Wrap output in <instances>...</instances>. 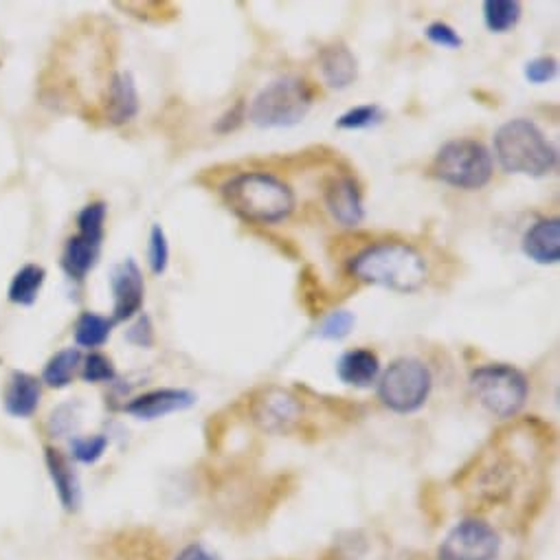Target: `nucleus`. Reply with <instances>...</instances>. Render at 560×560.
Returning <instances> with one entry per match:
<instances>
[{"label":"nucleus","mask_w":560,"mask_h":560,"mask_svg":"<svg viewBox=\"0 0 560 560\" xmlns=\"http://www.w3.org/2000/svg\"><path fill=\"white\" fill-rule=\"evenodd\" d=\"M354 326H357L354 313H350V311H335L319 326V339L341 341V339H346L354 330Z\"/></svg>","instance_id":"obj_26"},{"label":"nucleus","mask_w":560,"mask_h":560,"mask_svg":"<svg viewBox=\"0 0 560 560\" xmlns=\"http://www.w3.org/2000/svg\"><path fill=\"white\" fill-rule=\"evenodd\" d=\"M45 268L38 264H27L23 266L16 277L12 279V287H10V300L14 304L21 306H32L38 300V293L45 284Z\"/></svg>","instance_id":"obj_22"},{"label":"nucleus","mask_w":560,"mask_h":560,"mask_svg":"<svg viewBox=\"0 0 560 560\" xmlns=\"http://www.w3.org/2000/svg\"><path fill=\"white\" fill-rule=\"evenodd\" d=\"M319 71L328 89L343 91L359 78V60L343 40H332L319 49Z\"/></svg>","instance_id":"obj_15"},{"label":"nucleus","mask_w":560,"mask_h":560,"mask_svg":"<svg viewBox=\"0 0 560 560\" xmlns=\"http://www.w3.org/2000/svg\"><path fill=\"white\" fill-rule=\"evenodd\" d=\"M113 326H115V322L108 317H102L95 313H84L75 324V343L80 348H89V350L102 348L108 341Z\"/></svg>","instance_id":"obj_24"},{"label":"nucleus","mask_w":560,"mask_h":560,"mask_svg":"<svg viewBox=\"0 0 560 560\" xmlns=\"http://www.w3.org/2000/svg\"><path fill=\"white\" fill-rule=\"evenodd\" d=\"M139 113V93L130 73H115L104 100L102 117L108 126H124Z\"/></svg>","instance_id":"obj_16"},{"label":"nucleus","mask_w":560,"mask_h":560,"mask_svg":"<svg viewBox=\"0 0 560 560\" xmlns=\"http://www.w3.org/2000/svg\"><path fill=\"white\" fill-rule=\"evenodd\" d=\"M503 172L545 178L558 165V152L545 132L529 119L516 117L494 132V156Z\"/></svg>","instance_id":"obj_3"},{"label":"nucleus","mask_w":560,"mask_h":560,"mask_svg":"<svg viewBox=\"0 0 560 560\" xmlns=\"http://www.w3.org/2000/svg\"><path fill=\"white\" fill-rule=\"evenodd\" d=\"M424 36L429 38V43H433V45H438L442 49L457 51V49L464 47V38L448 23H442V21H435V23L427 25Z\"/></svg>","instance_id":"obj_29"},{"label":"nucleus","mask_w":560,"mask_h":560,"mask_svg":"<svg viewBox=\"0 0 560 560\" xmlns=\"http://www.w3.org/2000/svg\"><path fill=\"white\" fill-rule=\"evenodd\" d=\"M108 446V440L104 435H91V438H78L73 442V457L82 464H95Z\"/></svg>","instance_id":"obj_30"},{"label":"nucleus","mask_w":560,"mask_h":560,"mask_svg":"<svg viewBox=\"0 0 560 560\" xmlns=\"http://www.w3.org/2000/svg\"><path fill=\"white\" fill-rule=\"evenodd\" d=\"M174 560H220V558L213 551H209L205 545L194 542V545H187Z\"/></svg>","instance_id":"obj_34"},{"label":"nucleus","mask_w":560,"mask_h":560,"mask_svg":"<svg viewBox=\"0 0 560 560\" xmlns=\"http://www.w3.org/2000/svg\"><path fill=\"white\" fill-rule=\"evenodd\" d=\"M385 119V113L378 104H363V106H354L348 113H343L337 119V128L339 130H368L378 126Z\"/></svg>","instance_id":"obj_25"},{"label":"nucleus","mask_w":560,"mask_h":560,"mask_svg":"<svg viewBox=\"0 0 560 560\" xmlns=\"http://www.w3.org/2000/svg\"><path fill=\"white\" fill-rule=\"evenodd\" d=\"M523 255L532 259L534 264L549 266L558 264L560 259V220L558 218H545L534 222L521 242Z\"/></svg>","instance_id":"obj_17"},{"label":"nucleus","mask_w":560,"mask_h":560,"mask_svg":"<svg viewBox=\"0 0 560 560\" xmlns=\"http://www.w3.org/2000/svg\"><path fill=\"white\" fill-rule=\"evenodd\" d=\"M248 411L261 431L275 435L291 433L304 420V402L293 392L277 385L259 389L253 396Z\"/></svg>","instance_id":"obj_9"},{"label":"nucleus","mask_w":560,"mask_h":560,"mask_svg":"<svg viewBox=\"0 0 560 560\" xmlns=\"http://www.w3.org/2000/svg\"><path fill=\"white\" fill-rule=\"evenodd\" d=\"M523 16V5L518 0H486L483 23L492 34H510L516 30Z\"/></svg>","instance_id":"obj_21"},{"label":"nucleus","mask_w":560,"mask_h":560,"mask_svg":"<svg viewBox=\"0 0 560 560\" xmlns=\"http://www.w3.org/2000/svg\"><path fill=\"white\" fill-rule=\"evenodd\" d=\"M82 368V354L78 348H67L62 352H58L45 368L43 372V381L54 387V389H62L67 385H71V381L75 378V372Z\"/></svg>","instance_id":"obj_23"},{"label":"nucleus","mask_w":560,"mask_h":560,"mask_svg":"<svg viewBox=\"0 0 560 560\" xmlns=\"http://www.w3.org/2000/svg\"><path fill=\"white\" fill-rule=\"evenodd\" d=\"M521 483L518 462L503 455V451L483 453L477 459V470L470 472V490L483 503L505 501Z\"/></svg>","instance_id":"obj_11"},{"label":"nucleus","mask_w":560,"mask_h":560,"mask_svg":"<svg viewBox=\"0 0 560 560\" xmlns=\"http://www.w3.org/2000/svg\"><path fill=\"white\" fill-rule=\"evenodd\" d=\"M315 104V89L300 75H284L266 84L250 102L246 119L257 128H293Z\"/></svg>","instance_id":"obj_4"},{"label":"nucleus","mask_w":560,"mask_h":560,"mask_svg":"<svg viewBox=\"0 0 560 560\" xmlns=\"http://www.w3.org/2000/svg\"><path fill=\"white\" fill-rule=\"evenodd\" d=\"M148 261H150V270L154 275H163L167 270L170 264V244H167V235L163 231L161 224H154L150 231V248H148Z\"/></svg>","instance_id":"obj_27"},{"label":"nucleus","mask_w":560,"mask_h":560,"mask_svg":"<svg viewBox=\"0 0 560 560\" xmlns=\"http://www.w3.org/2000/svg\"><path fill=\"white\" fill-rule=\"evenodd\" d=\"M106 213L108 207L102 200L86 205L78 213V233L67 240L62 250V268L69 277L84 279L95 268L102 253Z\"/></svg>","instance_id":"obj_8"},{"label":"nucleus","mask_w":560,"mask_h":560,"mask_svg":"<svg viewBox=\"0 0 560 560\" xmlns=\"http://www.w3.org/2000/svg\"><path fill=\"white\" fill-rule=\"evenodd\" d=\"M110 287H113V295H115V306H113L115 324L128 322L141 313L145 282H143V272H141L139 264L132 257L124 259L121 264H117L113 268Z\"/></svg>","instance_id":"obj_12"},{"label":"nucleus","mask_w":560,"mask_h":560,"mask_svg":"<svg viewBox=\"0 0 560 560\" xmlns=\"http://www.w3.org/2000/svg\"><path fill=\"white\" fill-rule=\"evenodd\" d=\"M475 400L494 418L510 420L521 413L529 396V383L521 370L508 363H488L468 378Z\"/></svg>","instance_id":"obj_6"},{"label":"nucleus","mask_w":560,"mask_h":560,"mask_svg":"<svg viewBox=\"0 0 560 560\" xmlns=\"http://www.w3.org/2000/svg\"><path fill=\"white\" fill-rule=\"evenodd\" d=\"M196 400H198V396L189 389L165 387V389H154L143 396H137L135 400H130L124 407V411L139 420H156V418H165L176 411H185V409L194 407Z\"/></svg>","instance_id":"obj_14"},{"label":"nucleus","mask_w":560,"mask_h":560,"mask_svg":"<svg viewBox=\"0 0 560 560\" xmlns=\"http://www.w3.org/2000/svg\"><path fill=\"white\" fill-rule=\"evenodd\" d=\"M324 202L330 215L346 229H357L365 218L363 194L352 176H332L324 185Z\"/></svg>","instance_id":"obj_13"},{"label":"nucleus","mask_w":560,"mask_h":560,"mask_svg":"<svg viewBox=\"0 0 560 560\" xmlns=\"http://www.w3.org/2000/svg\"><path fill=\"white\" fill-rule=\"evenodd\" d=\"M429 174L448 187L475 191L492 180L494 159L481 141L455 139L435 152Z\"/></svg>","instance_id":"obj_5"},{"label":"nucleus","mask_w":560,"mask_h":560,"mask_svg":"<svg viewBox=\"0 0 560 560\" xmlns=\"http://www.w3.org/2000/svg\"><path fill=\"white\" fill-rule=\"evenodd\" d=\"M45 457H47V468H49V475L56 483V490H58V497H60L62 505L69 512L78 510V505H80V483H78V475L73 472L69 459L54 446L45 448Z\"/></svg>","instance_id":"obj_20"},{"label":"nucleus","mask_w":560,"mask_h":560,"mask_svg":"<svg viewBox=\"0 0 560 560\" xmlns=\"http://www.w3.org/2000/svg\"><path fill=\"white\" fill-rule=\"evenodd\" d=\"M128 341L139 348H150L154 343V328L148 315H141L135 326L128 330Z\"/></svg>","instance_id":"obj_33"},{"label":"nucleus","mask_w":560,"mask_h":560,"mask_svg":"<svg viewBox=\"0 0 560 560\" xmlns=\"http://www.w3.org/2000/svg\"><path fill=\"white\" fill-rule=\"evenodd\" d=\"M40 381L32 374L16 372L5 389V409L16 418H30L40 405Z\"/></svg>","instance_id":"obj_19"},{"label":"nucleus","mask_w":560,"mask_h":560,"mask_svg":"<svg viewBox=\"0 0 560 560\" xmlns=\"http://www.w3.org/2000/svg\"><path fill=\"white\" fill-rule=\"evenodd\" d=\"M501 538L492 525L479 518L459 521L442 540L438 560H494Z\"/></svg>","instance_id":"obj_10"},{"label":"nucleus","mask_w":560,"mask_h":560,"mask_svg":"<svg viewBox=\"0 0 560 560\" xmlns=\"http://www.w3.org/2000/svg\"><path fill=\"white\" fill-rule=\"evenodd\" d=\"M350 275L361 284L381 287L400 295H411L429 282V264L424 255L398 240L365 246L348 261Z\"/></svg>","instance_id":"obj_1"},{"label":"nucleus","mask_w":560,"mask_h":560,"mask_svg":"<svg viewBox=\"0 0 560 560\" xmlns=\"http://www.w3.org/2000/svg\"><path fill=\"white\" fill-rule=\"evenodd\" d=\"M337 376L350 387L368 389L381 378V359L374 350L368 348L348 350L337 363Z\"/></svg>","instance_id":"obj_18"},{"label":"nucleus","mask_w":560,"mask_h":560,"mask_svg":"<svg viewBox=\"0 0 560 560\" xmlns=\"http://www.w3.org/2000/svg\"><path fill=\"white\" fill-rule=\"evenodd\" d=\"M226 209L246 224H277L295 211L293 187L268 172H242L220 187Z\"/></svg>","instance_id":"obj_2"},{"label":"nucleus","mask_w":560,"mask_h":560,"mask_svg":"<svg viewBox=\"0 0 560 560\" xmlns=\"http://www.w3.org/2000/svg\"><path fill=\"white\" fill-rule=\"evenodd\" d=\"M433 389L431 370L416 357H400L378 378V398L394 413L420 411Z\"/></svg>","instance_id":"obj_7"},{"label":"nucleus","mask_w":560,"mask_h":560,"mask_svg":"<svg viewBox=\"0 0 560 560\" xmlns=\"http://www.w3.org/2000/svg\"><path fill=\"white\" fill-rule=\"evenodd\" d=\"M246 110H248L246 102H244V100H237L231 108H226V110L220 115V119L215 121L213 130H215L218 135L235 132V130L246 121Z\"/></svg>","instance_id":"obj_32"},{"label":"nucleus","mask_w":560,"mask_h":560,"mask_svg":"<svg viewBox=\"0 0 560 560\" xmlns=\"http://www.w3.org/2000/svg\"><path fill=\"white\" fill-rule=\"evenodd\" d=\"M82 378L86 383H110L115 378V365L108 357L104 354H91L86 357L82 365Z\"/></svg>","instance_id":"obj_28"},{"label":"nucleus","mask_w":560,"mask_h":560,"mask_svg":"<svg viewBox=\"0 0 560 560\" xmlns=\"http://www.w3.org/2000/svg\"><path fill=\"white\" fill-rule=\"evenodd\" d=\"M525 73V80L529 84H547L556 78L558 73V62L553 58H547V56H540V58H534L525 65L523 69Z\"/></svg>","instance_id":"obj_31"}]
</instances>
